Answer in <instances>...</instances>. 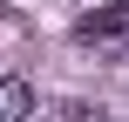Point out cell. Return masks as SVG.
Wrapping results in <instances>:
<instances>
[{"label":"cell","instance_id":"cell-2","mask_svg":"<svg viewBox=\"0 0 129 122\" xmlns=\"http://www.w3.org/2000/svg\"><path fill=\"white\" fill-rule=\"evenodd\" d=\"M27 115H34V88L20 75H7L0 82V122H27Z\"/></svg>","mask_w":129,"mask_h":122},{"label":"cell","instance_id":"cell-1","mask_svg":"<svg viewBox=\"0 0 129 122\" xmlns=\"http://www.w3.org/2000/svg\"><path fill=\"white\" fill-rule=\"evenodd\" d=\"M75 41H82V48H109V41H129V0H109V7L82 14V20H75Z\"/></svg>","mask_w":129,"mask_h":122},{"label":"cell","instance_id":"cell-3","mask_svg":"<svg viewBox=\"0 0 129 122\" xmlns=\"http://www.w3.org/2000/svg\"><path fill=\"white\" fill-rule=\"evenodd\" d=\"M48 122H102V109H88V102H54Z\"/></svg>","mask_w":129,"mask_h":122}]
</instances>
